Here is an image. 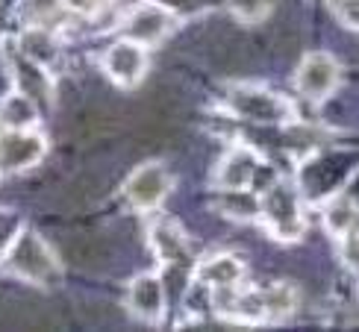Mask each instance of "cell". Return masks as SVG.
Segmentation results:
<instances>
[{
  "label": "cell",
  "mask_w": 359,
  "mask_h": 332,
  "mask_svg": "<svg viewBox=\"0 0 359 332\" xmlns=\"http://www.w3.org/2000/svg\"><path fill=\"white\" fill-rule=\"evenodd\" d=\"M151 244L162 262H183L189 259V241L171 221H162L151 230Z\"/></svg>",
  "instance_id": "obj_13"
},
{
  "label": "cell",
  "mask_w": 359,
  "mask_h": 332,
  "mask_svg": "<svg viewBox=\"0 0 359 332\" xmlns=\"http://www.w3.org/2000/svg\"><path fill=\"white\" fill-rule=\"evenodd\" d=\"M218 309L233 321L242 324H257L265 321V306H262V294L259 291H248V294H233L230 300L218 297Z\"/></svg>",
  "instance_id": "obj_14"
},
{
  "label": "cell",
  "mask_w": 359,
  "mask_h": 332,
  "mask_svg": "<svg viewBox=\"0 0 359 332\" xmlns=\"http://www.w3.org/2000/svg\"><path fill=\"white\" fill-rule=\"evenodd\" d=\"M44 139L29 130H12L0 135V168L4 171H24L44 156Z\"/></svg>",
  "instance_id": "obj_7"
},
{
  "label": "cell",
  "mask_w": 359,
  "mask_h": 332,
  "mask_svg": "<svg viewBox=\"0 0 359 332\" xmlns=\"http://www.w3.org/2000/svg\"><path fill=\"white\" fill-rule=\"evenodd\" d=\"M168 191H171V174L162 168L159 162L139 165V168L130 174L127 186H124L127 200L136 209H142V212H147V209H156L162 200L168 198Z\"/></svg>",
  "instance_id": "obj_4"
},
{
  "label": "cell",
  "mask_w": 359,
  "mask_h": 332,
  "mask_svg": "<svg viewBox=\"0 0 359 332\" xmlns=\"http://www.w3.org/2000/svg\"><path fill=\"white\" fill-rule=\"evenodd\" d=\"M257 171H259V156L250 147H233L218 165L215 183L221 188H245L253 183Z\"/></svg>",
  "instance_id": "obj_10"
},
{
  "label": "cell",
  "mask_w": 359,
  "mask_h": 332,
  "mask_svg": "<svg viewBox=\"0 0 359 332\" xmlns=\"http://www.w3.org/2000/svg\"><path fill=\"white\" fill-rule=\"evenodd\" d=\"M103 68H107L109 80L124 85V88H133L147 71V50L144 44H136V41H118L115 48H109L107 59H103Z\"/></svg>",
  "instance_id": "obj_6"
},
{
  "label": "cell",
  "mask_w": 359,
  "mask_h": 332,
  "mask_svg": "<svg viewBox=\"0 0 359 332\" xmlns=\"http://www.w3.org/2000/svg\"><path fill=\"white\" fill-rule=\"evenodd\" d=\"M324 223L327 230H330L333 235H348L356 230V203L353 198H348V194H339V198L324 209Z\"/></svg>",
  "instance_id": "obj_16"
},
{
  "label": "cell",
  "mask_w": 359,
  "mask_h": 332,
  "mask_svg": "<svg viewBox=\"0 0 359 332\" xmlns=\"http://www.w3.org/2000/svg\"><path fill=\"white\" fill-rule=\"evenodd\" d=\"M198 277L206 282V285H215V289H233L236 282H242L245 277V265L238 256L233 253H218L212 259H206L201 268H198Z\"/></svg>",
  "instance_id": "obj_11"
},
{
  "label": "cell",
  "mask_w": 359,
  "mask_h": 332,
  "mask_svg": "<svg viewBox=\"0 0 359 332\" xmlns=\"http://www.w3.org/2000/svg\"><path fill=\"white\" fill-rule=\"evenodd\" d=\"M339 77H341L339 62L330 53H309L304 62L297 65L294 85H297V92H301L304 97L324 100L339 85Z\"/></svg>",
  "instance_id": "obj_5"
},
{
  "label": "cell",
  "mask_w": 359,
  "mask_h": 332,
  "mask_svg": "<svg viewBox=\"0 0 359 332\" xmlns=\"http://www.w3.org/2000/svg\"><path fill=\"white\" fill-rule=\"evenodd\" d=\"M18 233H21V221L9 212H0V259H6V253L12 247V241L18 238Z\"/></svg>",
  "instance_id": "obj_20"
},
{
  "label": "cell",
  "mask_w": 359,
  "mask_h": 332,
  "mask_svg": "<svg viewBox=\"0 0 359 332\" xmlns=\"http://www.w3.org/2000/svg\"><path fill=\"white\" fill-rule=\"evenodd\" d=\"M259 215L268 233L280 241H294L304 235V209L292 183H274L259 200Z\"/></svg>",
  "instance_id": "obj_1"
},
{
  "label": "cell",
  "mask_w": 359,
  "mask_h": 332,
  "mask_svg": "<svg viewBox=\"0 0 359 332\" xmlns=\"http://www.w3.org/2000/svg\"><path fill=\"white\" fill-rule=\"evenodd\" d=\"M65 256L77 265V268H100L103 262H107V244L92 235V233H77V235H71L68 238V244H65Z\"/></svg>",
  "instance_id": "obj_12"
},
{
  "label": "cell",
  "mask_w": 359,
  "mask_h": 332,
  "mask_svg": "<svg viewBox=\"0 0 359 332\" xmlns=\"http://www.w3.org/2000/svg\"><path fill=\"white\" fill-rule=\"evenodd\" d=\"M103 4H109V0H68V6L71 9H77V12H97Z\"/></svg>",
  "instance_id": "obj_24"
},
{
  "label": "cell",
  "mask_w": 359,
  "mask_h": 332,
  "mask_svg": "<svg viewBox=\"0 0 359 332\" xmlns=\"http://www.w3.org/2000/svg\"><path fill=\"white\" fill-rule=\"evenodd\" d=\"M168 9H177V12H198L206 6V0H162Z\"/></svg>",
  "instance_id": "obj_23"
},
{
  "label": "cell",
  "mask_w": 359,
  "mask_h": 332,
  "mask_svg": "<svg viewBox=\"0 0 359 332\" xmlns=\"http://www.w3.org/2000/svg\"><path fill=\"white\" fill-rule=\"evenodd\" d=\"M330 9L348 29L356 27V21H359V0H330Z\"/></svg>",
  "instance_id": "obj_21"
},
{
  "label": "cell",
  "mask_w": 359,
  "mask_h": 332,
  "mask_svg": "<svg viewBox=\"0 0 359 332\" xmlns=\"http://www.w3.org/2000/svg\"><path fill=\"white\" fill-rule=\"evenodd\" d=\"M227 103L238 118L257 120V124H277V120H286L294 115V106L283 95L268 92V88H257V85L230 88Z\"/></svg>",
  "instance_id": "obj_3"
},
{
  "label": "cell",
  "mask_w": 359,
  "mask_h": 332,
  "mask_svg": "<svg viewBox=\"0 0 359 332\" xmlns=\"http://www.w3.org/2000/svg\"><path fill=\"white\" fill-rule=\"evenodd\" d=\"M171 15L162 6H139L124 21V36L136 44H156L168 36Z\"/></svg>",
  "instance_id": "obj_8"
},
{
  "label": "cell",
  "mask_w": 359,
  "mask_h": 332,
  "mask_svg": "<svg viewBox=\"0 0 359 332\" xmlns=\"http://www.w3.org/2000/svg\"><path fill=\"white\" fill-rule=\"evenodd\" d=\"M130 312L136 318L156 324L162 318V309H165V291H162V282L154 274H144L139 279L130 282V294H127Z\"/></svg>",
  "instance_id": "obj_9"
},
{
  "label": "cell",
  "mask_w": 359,
  "mask_h": 332,
  "mask_svg": "<svg viewBox=\"0 0 359 332\" xmlns=\"http://www.w3.org/2000/svg\"><path fill=\"white\" fill-rule=\"evenodd\" d=\"M262 306H265V318H286L297 306V291L286 282H277L262 294Z\"/></svg>",
  "instance_id": "obj_17"
},
{
  "label": "cell",
  "mask_w": 359,
  "mask_h": 332,
  "mask_svg": "<svg viewBox=\"0 0 359 332\" xmlns=\"http://www.w3.org/2000/svg\"><path fill=\"white\" fill-rule=\"evenodd\" d=\"M0 118H4V124H9L12 130H27L36 120V103H33V97L12 95L4 103V112H0Z\"/></svg>",
  "instance_id": "obj_18"
},
{
  "label": "cell",
  "mask_w": 359,
  "mask_h": 332,
  "mask_svg": "<svg viewBox=\"0 0 359 332\" xmlns=\"http://www.w3.org/2000/svg\"><path fill=\"white\" fill-rule=\"evenodd\" d=\"M230 9L238 15L242 21L253 24V21H262L268 15V0H227Z\"/></svg>",
  "instance_id": "obj_19"
},
{
  "label": "cell",
  "mask_w": 359,
  "mask_h": 332,
  "mask_svg": "<svg viewBox=\"0 0 359 332\" xmlns=\"http://www.w3.org/2000/svg\"><path fill=\"white\" fill-rule=\"evenodd\" d=\"M339 256H341V262H345L348 270H356V230L348 233V235H341V250H339Z\"/></svg>",
  "instance_id": "obj_22"
},
{
  "label": "cell",
  "mask_w": 359,
  "mask_h": 332,
  "mask_svg": "<svg viewBox=\"0 0 359 332\" xmlns=\"http://www.w3.org/2000/svg\"><path fill=\"white\" fill-rule=\"evenodd\" d=\"M9 268L18 277L39 282V285H50L59 277V259L56 253L44 244V238L36 233H18V238L12 241V247L6 253Z\"/></svg>",
  "instance_id": "obj_2"
},
{
  "label": "cell",
  "mask_w": 359,
  "mask_h": 332,
  "mask_svg": "<svg viewBox=\"0 0 359 332\" xmlns=\"http://www.w3.org/2000/svg\"><path fill=\"white\" fill-rule=\"evenodd\" d=\"M215 206L221 209V215L236 218V221L259 218V198H253V194L245 188H221Z\"/></svg>",
  "instance_id": "obj_15"
}]
</instances>
